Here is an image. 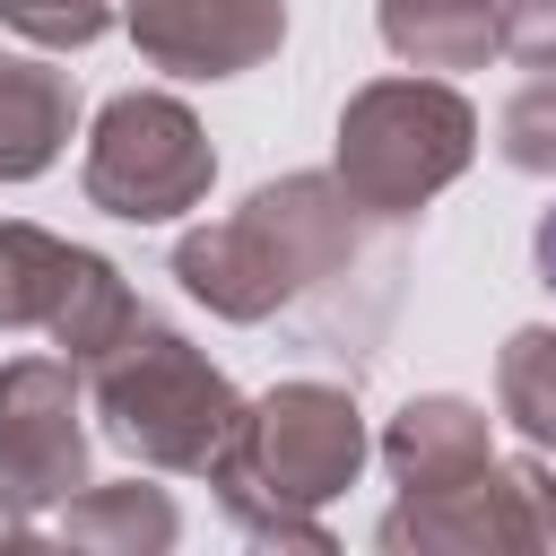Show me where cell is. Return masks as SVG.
<instances>
[{
    "label": "cell",
    "instance_id": "cell-1",
    "mask_svg": "<svg viewBox=\"0 0 556 556\" xmlns=\"http://www.w3.org/2000/svg\"><path fill=\"white\" fill-rule=\"evenodd\" d=\"M539 269H547V287H556V208H547V226H539Z\"/></svg>",
    "mask_w": 556,
    "mask_h": 556
}]
</instances>
